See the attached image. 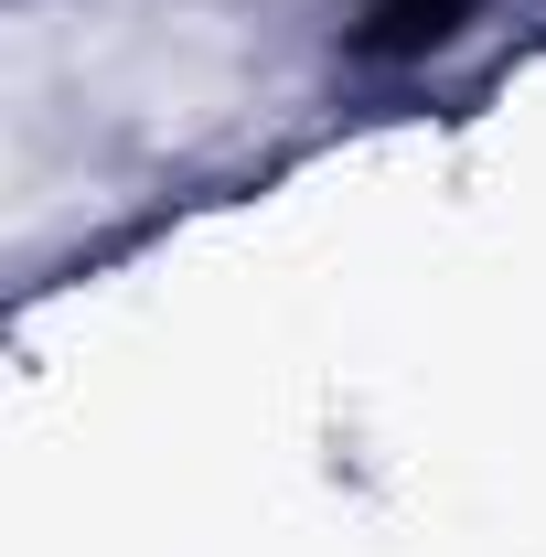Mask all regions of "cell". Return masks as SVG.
Wrapping results in <instances>:
<instances>
[{
    "instance_id": "1",
    "label": "cell",
    "mask_w": 546,
    "mask_h": 557,
    "mask_svg": "<svg viewBox=\"0 0 546 557\" xmlns=\"http://www.w3.org/2000/svg\"><path fill=\"white\" fill-rule=\"evenodd\" d=\"M472 11H482V0H375V11L353 22V54H375V65H397V54H429V44H450Z\"/></svg>"
}]
</instances>
